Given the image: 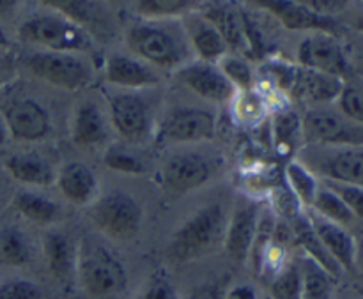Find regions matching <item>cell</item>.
I'll return each instance as SVG.
<instances>
[{"label": "cell", "instance_id": "6da1fadb", "mask_svg": "<svg viewBox=\"0 0 363 299\" xmlns=\"http://www.w3.org/2000/svg\"><path fill=\"white\" fill-rule=\"evenodd\" d=\"M225 211L220 204H209L195 211L169 239L167 257L174 264L199 261L218 248L225 236Z\"/></svg>", "mask_w": 363, "mask_h": 299}, {"label": "cell", "instance_id": "7a4b0ae2", "mask_svg": "<svg viewBox=\"0 0 363 299\" xmlns=\"http://www.w3.org/2000/svg\"><path fill=\"white\" fill-rule=\"evenodd\" d=\"M77 280L96 299H110L124 293L128 273L123 261L105 244L84 239L78 244Z\"/></svg>", "mask_w": 363, "mask_h": 299}, {"label": "cell", "instance_id": "3957f363", "mask_svg": "<svg viewBox=\"0 0 363 299\" xmlns=\"http://www.w3.org/2000/svg\"><path fill=\"white\" fill-rule=\"evenodd\" d=\"M124 39L135 55L163 69L183 67L190 59V45L183 28L177 30L158 21H140L128 28Z\"/></svg>", "mask_w": 363, "mask_h": 299}, {"label": "cell", "instance_id": "277c9868", "mask_svg": "<svg viewBox=\"0 0 363 299\" xmlns=\"http://www.w3.org/2000/svg\"><path fill=\"white\" fill-rule=\"evenodd\" d=\"M18 35L21 41L43 46L46 52L82 53L92 48L89 32L57 11L28 16L18 28Z\"/></svg>", "mask_w": 363, "mask_h": 299}, {"label": "cell", "instance_id": "5b68a950", "mask_svg": "<svg viewBox=\"0 0 363 299\" xmlns=\"http://www.w3.org/2000/svg\"><path fill=\"white\" fill-rule=\"evenodd\" d=\"M91 220L106 237L128 241L140 232L144 211L133 195L112 190L96 198L91 209Z\"/></svg>", "mask_w": 363, "mask_h": 299}, {"label": "cell", "instance_id": "8992f818", "mask_svg": "<svg viewBox=\"0 0 363 299\" xmlns=\"http://www.w3.org/2000/svg\"><path fill=\"white\" fill-rule=\"evenodd\" d=\"M25 66L38 78L62 89L80 91L91 81V67L78 53L34 52L27 55Z\"/></svg>", "mask_w": 363, "mask_h": 299}, {"label": "cell", "instance_id": "52a82bcc", "mask_svg": "<svg viewBox=\"0 0 363 299\" xmlns=\"http://www.w3.org/2000/svg\"><path fill=\"white\" fill-rule=\"evenodd\" d=\"M298 62L300 67L330 74L342 81L354 77V64L351 62L339 39L321 32H314L300 43Z\"/></svg>", "mask_w": 363, "mask_h": 299}, {"label": "cell", "instance_id": "ba28073f", "mask_svg": "<svg viewBox=\"0 0 363 299\" xmlns=\"http://www.w3.org/2000/svg\"><path fill=\"white\" fill-rule=\"evenodd\" d=\"M303 138L308 144L328 147H363V126L330 110H308L301 119Z\"/></svg>", "mask_w": 363, "mask_h": 299}, {"label": "cell", "instance_id": "9c48e42d", "mask_svg": "<svg viewBox=\"0 0 363 299\" xmlns=\"http://www.w3.org/2000/svg\"><path fill=\"white\" fill-rule=\"evenodd\" d=\"M2 117L9 137L20 142H39L52 133L50 113L38 99L14 96L2 106Z\"/></svg>", "mask_w": 363, "mask_h": 299}, {"label": "cell", "instance_id": "30bf717a", "mask_svg": "<svg viewBox=\"0 0 363 299\" xmlns=\"http://www.w3.org/2000/svg\"><path fill=\"white\" fill-rule=\"evenodd\" d=\"M216 133L215 113L204 108L181 106L172 110L158 131V140L170 144L211 140Z\"/></svg>", "mask_w": 363, "mask_h": 299}, {"label": "cell", "instance_id": "8fae6325", "mask_svg": "<svg viewBox=\"0 0 363 299\" xmlns=\"http://www.w3.org/2000/svg\"><path fill=\"white\" fill-rule=\"evenodd\" d=\"M110 119L117 133L128 142H144L151 133L149 106L137 94H116L108 99Z\"/></svg>", "mask_w": 363, "mask_h": 299}, {"label": "cell", "instance_id": "7c38bea8", "mask_svg": "<svg viewBox=\"0 0 363 299\" xmlns=\"http://www.w3.org/2000/svg\"><path fill=\"white\" fill-rule=\"evenodd\" d=\"M201 13L211 21L225 41L227 48H233L240 57H254L250 41L252 23L248 21L247 14L241 13L230 4L213 2L204 6Z\"/></svg>", "mask_w": 363, "mask_h": 299}, {"label": "cell", "instance_id": "4fadbf2b", "mask_svg": "<svg viewBox=\"0 0 363 299\" xmlns=\"http://www.w3.org/2000/svg\"><path fill=\"white\" fill-rule=\"evenodd\" d=\"M177 80L186 85L190 91L199 94L201 98L215 103H225L236 98L238 91L230 84L218 67V64L209 62H188L186 66L179 67Z\"/></svg>", "mask_w": 363, "mask_h": 299}, {"label": "cell", "instance_id": "5bb4252c", "mask_svg": "<svg viewBox=\"0 0 363 299\" xmlns=\"http://www.w3.org/2000/svg\"><path fill=\"white\" fill-rule=\"evenodd\" d=\"M261 7L268 9L269 13L275 14L284 27L289 30H312L321 32L337 38L340 30L339 21L333 16H325V14L315 13L314 9L305 2H289V0H259Z\"/></svg>", "mask_w": 363, "mask_h": 299}, {"label": "cell", "instance_id": "9a60e30c", "mask_svg": "<svg viewBox=\"0 0 363 299\" xmlns=\"http://www.w3.org/2000/svg\"><path fill=\"white\" fill-rule=\"evenodd\" d=\"M211 177V167L197 152H177L170 156L162 169L163 186L174 193L197 190Z\"/></svg>", "mask_w": 363, "mask_h": 299}, {"label": "cell", "instance_id": "2e32d148", "mask_svg": "<svg viewBox=\"0 0 363 299\" xmlns=\"http://www.w3.org/2000/svg\"><path fill=\"white\" fill-rule=\"evenodd\" d=\"M314 169L328 183L363 186V147H332L315 156Z\"/></svg>", "mask_w": 363, "mask_h": 299}, {"label": "cell", "instance_id": "e0dca14e", "mask_svg": "<svg viewBox=\"0 0 363 299\" xmlns=\"http://www.w3.org/2000/svg\"><path fill=\"white\" fill-rule=\"evenodd\" d=\"M181 28L184 32L188 45L201 57L202 62L218 64L222 57L227 55V45L215 25L201 13L190 11L181 16Z\"/></svg>", "mask_w": 363, "mask_h": 299}, {"label": "cell", "instance_id": "ac0fdd59", "mask_svg": "<svg viewBox=\"0 0 363 299\" xmlns=\"http://www.w3.org/2000/svg\"><path fill=\"white\" fill-rule=\"evenodd\" d=\"M261 208L257 204H247L238 208L227 222L223 244L225 252L234 262H247L254 244Z\"/></svg>", "mask_w": 363, "mask_h": 299}, {"label": "cell", "instance_id": "d6986e66", "mask_svg": "<svg viewBox=\"0 0 363 299\" xmlns=\"http://www.w3.org/2000/svg\"><path fill=\"white\" fill-rule=\"evenodd\" d=\"M307 218L311 222L312 229L315 230L318 237L321 239L323 247L326 248L333 261L339 264L342 271L354 273V254H357V239L353 234L347 232L346 227L337 225V223L328 222L318 213L308 209Z\"/></svg>", "mask_w": 363, "mask_h": 299}, {"label": "cell", "instance_id": "ffe728a7", "mask_svg": "<svg viewBox=\"0 0 363 299\" xmlns=\"http://www.w3.org/2000/svg\"><path fill=\"white\" fill-rule=\"evenodd\" d=\"M43 257L50 273L64 286L77 278L78 244L62 230H50L43 237Z\"/></svg>", "mask_w": 363, "mask_h": 299}, {"label": "cell", "instance_id": "44dd1931", "mask_svg": "<svg viewBox=\"0 0 363 299\" xmlns=\"http://www.w3.org/2000/svg\"><path fill=\"white\" fill-rule=\"evenodd\" d=\"M55 183L62 197L73 205H91L98 198V177L85 163H64L57 172Z\"/></svg>", "mask_w": 363, "mask_h": 299}, {"label": "cell", "instance_id": "7402d4cb", "mask_svg": "<svg viewBox=\"0 0 363 299\" xmlns=\"http://www.w3.org/2000/svg\"><path fill=\"white\" fill-rule=\"evenodd\" d=\"M105 77L110 84L128 89H140L160 81L158 73L151 66L123 53H112L105 62Z\"/></svg>", "mask_w": 363, "mask_h": 299}, {"label": "cell", "instance_id": "603a6c76", "mask_svg": "<svg viewBox=\"0 0 363 299\" xmlns=\"http://www.w3.org/2000/svg\"><path fill=\"white\" fill-rule=\"evenodd\" d=\"M344 81L330 74L298 67L291 94L305 103H330L339 98Z\"/></svg>", "mask_w": 363, "mask_h": 299}, {"label": "cell", "instance_id": "cb8c5ba5", "mask_svg": "<svg viewBox=\"0 0 363 299\" xmlns=\"http://www.w3.org/2000/svg\"><path fill=\"white\" fill-rule=\"evenodd\" d=\"M291 232H293L294 243L300 244L301 250L307 254V259H311V261L315 262L319 268L325 269L333 280L339 278L342 269L339 268V264L333 261L332 255H330L328 252H326V248L323 247L321 239L318 237L315 230L312 229L307 215H303V213H296V215L293 216Z\"/></svg>", "mask_w": 363, "mask_h": 299}, {"label": "cell", "instance_id": "d4e9b609", "mask_svg": "<svg viewBox=\"0 0 363 299\" xmlns=\"http://www.w3.org/2000/svg\"><path fill=\"white\" fill-rule=\"evenodd\" d=\"M71 140L78 147H94L106 140V123L101 110L91 101H85L74 110L71 124Z\"/></svg>", "mask_w": 363, "mask_h": 299}, {"label": "cell", "instance_id": "484cf974", "mask_svg": "<svg viewBox=\"0 0 363 299\" xmlns=\"http://www.w3.org/2000/svg\"><path fill=\"white\" fill-rule=\"evenodd\" d=\"M4 167L7 174L21 184L48 186L53 181V170L50 163L35 152H18L7 156Z\"/></svg>", "mask_w": 363, "mask_h": 299}, {"label": "cell", "instance_id": "4316f807", "mask_svg": "<svg viewBox=\"0 0 363 299\" xmlns=\"http://www.w3.org/2000/svg\"><path fill=\"white\" fill-rule=\"evenodd\" d=\"M13 204L25 220L38 223V225H50L60 218V205L52 198L35 193V191H18L14 195Z\"/></svg>", "mask_w": 363, "mask_h": 299}, {"label": "cell", "instance_id": "83f0119b", "mask_svg": "<svg viewBox=\"0 0 363 299\" xmlns=\"http://www.w3.org/2000/svg\"><path fill=\"white\" fill-rule=\"evenodd\" d=\"M32 257V247L21 229L14 225L0 227V266L20 268Z\"/></svg>", "mask_w": 363, "mask_h": 299}, {"label": "cell", "instance_id": "f1b7e54d", "mask_svg": "<svg viewBox=\"0 0 363 299\" xmlns=\"http://www.w3.org/2000/svg\"><path fill=\"white\" fill-rule=\"evenodd\" d=\"M273 144L280 154H291L296 151L298 144L303 138L301 119L293 110H280L277 112L272 124Z\"/></svg>", "mask_w": 363, "mask_h": 299}, {"label": "cell", "instance_id": "f546056e", "mask_svg": "<svg viewBox=\"0 0 363 299\" xmlns=\"http://www.w3.org/2000/svg\"><path fill=\"white\" fill-rule=\"evenodd\" d=\"M286 177L293 197L296 198L303 208L312 209L315 195H318L319 191L318 181H315L314 174H312L303 163L291 162L287 163L286 167Z\"/></svg>", "mask_w": 363, "mask_h": 299}, {"label": "cell", "instance_id": "4dcf8cb0", "mask_svg": "<svg viewBox=\"0 0 363 299\" xmlns=\"http://www.w3.org/2000/svg\"><path fill=\"white\" fill-rule=\"evenodd\" d=\"M303 273V287L301 299H333V278L319 268L311 259H305L301 264Z\"/></svg>", "mask_w": 363, "mask_h": 299}, {"label": "cell", "instance_id": "1f68e13d", "mask_svg": "<svg viewBox=\"0 0 363 299\" xmlns=\"http://www.w3.org/2000/svg\"><path fill=\"white\" fill-rule=\"evenodd\" d=\"M312 211L318 213L319 216H323L328 222L337 223V225H350L353 223L354 216L350 211L346 204L342 202V198L335 193L333 190L326 188H319L318 195H315V201L312 204Z\"/></svg>", "mask_w": 363, "mask_h": 299}, {"label": "cell", "instance_id": "d6a6232c", "mask_svg": "<svg viewBox=\"0 0 363 299\" xmlns=\"http://www.w3.org/2000/svg\"><path fill=\"white\" fill-rule=\"evenodd\" d=\"M303 273L296 262H287L272 280H269V296L272 299H301Z\"/></svg>", "mask_w": 363, "mask_h": 299}, {"label": "cell", "instance_id": "836d02e7", "mask_svg": "<svg viewBox=\"0 0 363 299\" xmlns=\"http://www.w3.org/2000/svg\"><path fill=\"white\" fill-rule=\"evenodd\" d=\"M337 103L344 117L363 126V78L353 77L344 81Z\"/></svg>", "mask_w": 363, "mask_h": 299}, {"label": "cell", "instance_id": "e575fe53", "mask_svg": "<svg viewBox=\"0 0 363 299\" xmlns=\"http://www.w3.org/2000/svg\"><path fill=\"white\" fill-rule=\"evenodd\" d=\"M277 223L279 222H277L275 215H273L272 211H266V213H261V215H259L257 232H255L254 244H252V250H250V257H248V261L252 262V266H254V269L257 275L261 273L264 255L273 241V234H275Z\"/></svg>", "mask_w": 363, "mask_h": 299}, {"label": "cell", "instance_id": "d590c367", "mask_svg": "<svg viewBox=\"0 0 363 299\" xmlns=\"http://www.w3.org/2000/svg\"><path fill=\"white\" fill-rule=\"evenodd\" d=\"M218 67L238 92L254 91V73L247 59L240 55H225L218 60Z\"/></svg>", "mask_w": 363, "mask_h": 299}, {"label": "cell", "instance_id": "8d00e7d4", "mask_svg": "<svg viewBox=\"0 0 363 299\" xmlns=\"http://www.w3.org/2000/svg\"><path fill=\"white\" fill-rule=\"evenodd\" d=\"M195 9V2L190 0H142L137 2V13L149 20L183 16Z\"/></svg>", "mask_w": 363, "mask_h": 299}, {"label": "cell", "instance_id": "74e56055", "mask_svg": "<svg viewBox=\"0 0 363 299\" xmlns=\"http://www.w3.org/2000/svg\"><path fill=\"white\" fill-rule=\"evenodd\" d=\"M103 163L110 170L126 174V176H140L145 170L142 159L135 156L130 149L121 147V145H112V147L106 149L105 156H103Z\"/></svg>", "mask_w": 363, "mask_h": 299}, {"label": "cell", "instance_id": "f35d334b", "mask_svg": "<svg viewBox=\"0 0 363 299\" xmlns=\"http://www.w3.org/2000/svg\"><path fill=\"white\" fill-rule=\"evenodd\" d=\"M236 119L240 123L255 126V124L264 119L266 103L261 96L255 94L254 91H248L240 92V96L236 94Z\"/></svg>", "mask_w": 363, "mask_h": 299}, {"label": "cell", "instance_id": "ab89813d", "mask_svg": "<svg viewBox=\"0 0 363 299\" xmlns=\"http://www.w3.org/2000/svg\"><path fill=\"white\" fill-rule=\"evenodd\" d=\"M135 299H181L176 286L163 269L152 273Z\"/></svg>", "mask_w": 363, "mask_h": 299}, {"label": "cell", "instance_id": "60d3db41", "mask_svg": "<svg viewBox=\"0 0 363 299\" xmlns=\"http://www.w3.org/2000/svg\"><path fill=\"white\" fill-rule=\"evenodd\" d=\"M0 299H45V293L30 280L4 278L0 280Z\"/></svg>", "mask_w": 363, "mask_h": 299}, {"label": "cell", "instance_id": "b9f144b4", "mask_svg": "<svg viewBox=\"0 0 363 299\" xmlns=\"http://www.w3.org/2000/svg\"><path fill=\"white\" fill-rule=\"evenodd\" d=\"M330 190L335 191L344 204L350 208L354 218L363 220V186H354V184H339L328 183Z\"/></svg>", "mask_w": 363, "mask_h": 299}, {"label": "cell", "instance_id": "7bdbcfd3", "mask_svg": "<svg viewBox=\"0 0 363 299\" xmlns=\"http://www.w3.org/2000/svg\"><path fill=\"white\" fill-rule=\"evenodd\" d=\"M45 6L52 7L53 11H57V13L64 14V16H67L69 20H73L74 23H78V21H87L91 20L89 18V13H91L92 6L89 2H73V0H69V2H66V0H50V2H43Z\"/></svg>", "mask_w": 363, "mask_h": 299}, {"label": "cell", "instance_id": "ee69618b", "mask_svg": "<svg viewBox=\"0 0 363 299\" xmlns=\"http://www.w3.org/2000/svg\"><path fill=\"white\" fill-rule=\"evenodd\" d=\"M227 289H225V283L222 280L218 282H208V283H202V286L194 287L188 294L186 299H223L225 296Z\"/></svg>", "mask_w": 363, "mask_h": 299}, {"label": "cell", "instance_id": "f6af8a7d", "mask_svg": "<svg viewBox=\"0 0 363 299\" xmlns=\"http://www.w3.org/2000/svg\"><path fill=\"white\" fill-rule=\"evenodd\" d=\"M311 9H314L315 13L325 14V16H333V14L340 13L347 7V2H335V0H311V2H305Z\"/></svg>", "mask_w": 363, "mask_h": 299}, {"label": "cell", "instance_id": "bcb514c9", "mask_svg": "<svg viewBox=\"0 0 363 299\" xmlns=\"http://www.w3.org/2000/svg\"><path fill=\"white\" fill-rule=\"evenodd\" d=\"M223 299H257V290L250 283H240L227 289Z\"/></svg>", "mask_w": 363, "mask_h": 299}, {"label": "cell", "instance_id": "7dc6e473", "mask_svg": "<svg viewBox=\"0 0 363 299\" xmlns=\"http://www.w3.org/2000/svg\"><path fill=\"white\" fill-rule=\"evenodd\" d=\"M357 239V254H354V271L360 275L362 282H363V232L358 234Z\"/></svg>", "mask_w": 363, "mask_h": 299}, {"label": "cell", "instance_id": "c3c4849f", "mask_svg": "<svg viewBox=\"0 0 363 299\" xmlns=\"http://www.w3.org/2000/svg\"><path fill=\"white\" fill-rule=\"evenodd\" d=\"M9 140V130H7V124L4 120L2 113H0V145H4Z\"/></svg>", "mask_w": 363, "mask_h": 299}, {"label": "cell", "instance_id": "681fc988", "mask_svg": "<svg viewBox=\"0 0 363 299\" xmlns=\"http://www.w3.org/2000/svg\"><path fill=\"white\" fill-rule=\"evenodd\" d=\"M14 6H16V2H4V0H0V14L9 13V11L14 9Z\"/></svg>", "mask_w": 363, "mask_h": 299}, {"label": "cell", "instance_id": "f907efd6", "mask_svg": "<svg viewBox=\"0 0 363 299\" xmlns=\"http://www.w3.org/2000/svg\"><path fill=\"white\" fill-rule=\"evenodd\" d=\"M7 46H9V38H7L6 30L0 25V48H7Z\"/></svg>", "mask_w": 363, "mask_h": 299}, {"label": "cell", "instance_id": "816d5d0a", "mask_svg": "<svg viewBox=\"0 0 363 299\" xmlns=\"http://www.w3.org/2000/svg\"><path fill=\"white\" fill-rule=\"evenodd\" d=\"M354 74H358V77L363 78V59L360 60V64H358V66H354Z\"/></svg>", "mask_w": 363, "mask_h": 299}, {"label": "cell", "instance_id": "f5cc1de1", "mask_svg": "<svg viewBox=\"0 0 363 299\" xmlns=\"http://www.w3.org/2000/svg\"><path fill=\"white\" fill-rule=\"evenodd\" d=\"M354 27H357L358 32H362V34H363V14H362L360 18H358L357 23H354Z\"/></svg>", "mask_w": 363, "mask_h": 299}]
</instances>
